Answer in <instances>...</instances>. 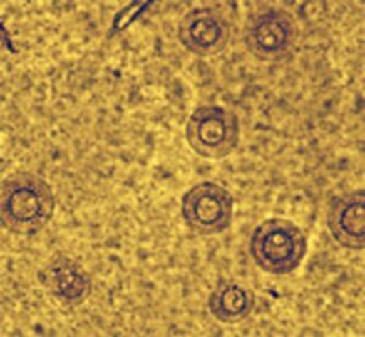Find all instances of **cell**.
<instances>
[{
  "label": "cell",
  "instance_id": "1",
  "mask_svg": "<svg viewBox=\"0 0 365 337\" xmlns=\"http://www.w3.org/2000/svg\"><path fill=\"white\" fill-rule=\"evenodd\" d=\"M56 209L53 187L41 175L19 171L1 183L0 219L4 229L20 237H32L46 229Z\"/></svg>",
  "mask_w": 365,
  "mask_h": 337
},
{
  "label": "cell",
  "instance_id": "4",
  "mask_svg": "<svg viewBox=\"0 0 365 337\" xmlns=\"http://www.w3.org/2000/svg\"><path fill=\"white\" fill-rule=\"evenodd\" d=\"M241 127L237 113L220 105H202L187 118L185 139L200 157L222 160L237 150Z\"/></svg>",
  "mask_w": 365,
  "mask_h": 337
},
{
  "label": "cell",
  "instance_id": "3",
  "mask_svg": "<svg viewBox=\"0 0 365 337\" xmlns=\"http://www.w3.org/2000/svg\"><path fill=\"white\" fill-rule=\"evenodd\" d=\"M299 36L294 15L277 6H266L250 14L242 31L246 51L262 63H282L290 58Z\"/></svg>",
  "mask_w": 365,
  "mask_h": 337
},
{
  "label": "cell",
  "instance_id": "8",
  "mask_svg": "<svg viewBox=\"0 0 365 337\" xmlns=\"http://www.w3.org/2000/svg\"><path fill=\"white\" fill-rule=\"evenodd\" d=\"M327 225L332 239L346 250L365 247V192L356 189L332 199Z\"/></svg>",
  "mask_w": 365,
  "mask_h": 337
},
{
  "label": "cell",
  "instance_id": "9",
  "mask_svg": "<svg viewBox=\"0 0 365 337\" xmlns=\"http://www.w3.org/2000/svg\"><path fill=\"white\" fill-rule=\"evenodd\" d=\"M207 309L220 323L237 324L250 318L256 309V294L237 280H220L210 292Z\"/></svg>",
  "mask_w": 365,
  "mask_h": 337
},
{
  "label": "cell",
  "instance_id": "7",
  "mask_svg": "<svg viewBox=\"0 0 365 337\" xmlns=\"http://www.w3.org/2000/svg\"><path fill=\"white\" fill-rule=\"evenodd\" d=\"M37 279L53 299L66 306H81L93 292L89 271L66 254L50 257L39 268Z\"/></svg>",
  "mask_w": 365,
  "mask_h": 337
},
{
  "label": "cell",
  "instance_id": "6",
  "mask_svg": "<svg viewBox=\"0 0 365 337\" xmlns=\"http://www.w3.org/2000/svg\"><path fill=\"white\" fill-rule=\"evenodd\" d=\"M177 37L185 51L200 58L220 55L232 37L230 22L215 8L192 9L180 19Z\"/></svg>",
  "mask_w": 365,
  "mask_h": 337
},
{
  "label": "cell",
  "instance_id": "2",
  "mask_svg": "<svg viewBox=\"0 0 365 337\" xmlns=\"http://www.w3.org/2000/svg\"><path fill=\"white\" fill-rule=\"evenodd\" d=\"M308 252V239L295 222L273 217L261 222L250 235L249 254L255 264L270 275L297 271Z\"/></svg>",
  "mask_w": 365,
  "mask_h": 337
},
{
  "label": "cell",
  "instance_id": "5",
  "mask_svg": "<svg viewBox=\"0 0 365 337\" xmlns=\"http://www.w3.org/2000/svg\"><path fill=\"white\" fill-rule=\"evenodd\" d=\"M234 206V196L227 187L204 180L192 185L182 196L180 214L190 232L200 237H212L230 228Z\"/></svg>",
  "mask_w": 365,
  "mask_h": 337
}]
</instances>
